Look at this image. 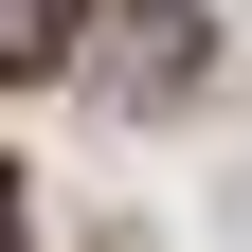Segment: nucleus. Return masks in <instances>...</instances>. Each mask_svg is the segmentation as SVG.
I'll use <instances>...</instances> for the list:
<instances>
[{
  "mask_svg": "<svg viewBox=\"0 0 252 252\" xmlns=\"http://www.w3.org/2000/svg\"><path fill=\"white\" fill-rule=\"evenodd\" d=\"M0 252H18V180H0Z\"/></svg>",
  "mask_w": 252,
  "mask_h": 252,
  "instance_id": "1",
  "label": "nucleus"
}]
</instances>
